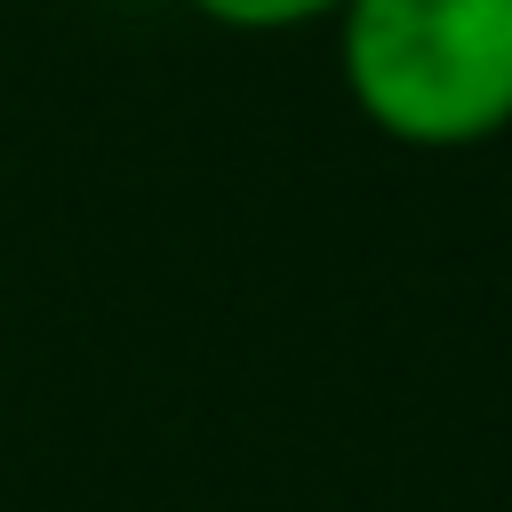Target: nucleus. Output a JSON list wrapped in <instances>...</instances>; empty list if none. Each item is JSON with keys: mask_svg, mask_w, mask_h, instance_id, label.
<instances>
[{"mask_svg": "<svg viewBox=\"0 0 512 512\" xmlns=\"http://www.w3.org/2000/svg\"><path fill=\"white\" fill-rule=\"evenodd\" d=\"M184 8L216 32H304L344 16V0H184Z\"/></svg>", "mask_w": 512, "mask_h": 512, "instance_id": "2", "label": "nucleus"}, {"mask_svg": "<svg viewBox=\"0 0 512 512\" xmlns=\"http://www.w3.org/2000/svg\"><path fill=\"white\" fill-rule=\"evenodd\" d=\"M352 112L408 152H472L512 128V0H344Z\"/></svg>", "mask_w": 512, "mask_h": 512, "instance_id": "1", "label": "nucleus"}]
</instances>
